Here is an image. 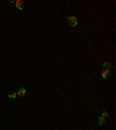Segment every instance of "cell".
Segmentation results:
<instances>
[{
	"instance_id": "1",
	"label": "cell",
	"mask_w": 116,
	"mask_h": 130,
	"mask_svg": "<svg viewBox=\"0 0 116 130\" xmlns=\"http://www.w3.org/2000/svg\"><path fill=\"white\" fill-rule=\"evenodd\" d=\"M67 22H69L70 27H76L78 25V19L76 16H69L67 18Z\"/></svg>"
},
{
	"instance_id": "2",
	"label": "cell",
	"mask_w": 116,
	"mask_h": 130,
	"mask_svg": "<svg viewBox=\"0 0 116 130\" xmlns=\"http://www.w3.org/2000/svg\"><path fill=\"white\" fill-rule=\"evenodd\" d=\"M14 5L16 6V8H18L19 11H23V2H22L21 0H16V1H14Z\"/></svg>"
},
{
	"instance_id": "3",
	"label": "cell",
	"mask_w": 116,
	"mask_h": 130,
	"mask_svg": "<svg viewBox=\"0 0 116 130\" xmlns=\"http://www.w3.org/2000/svg\"><path fill=\"white\" fill-rule=\"evenodd\" d=\"M26 93H27L26 88H25V87H21L19 91H18V93H16V94H18V97L22 98V97H25V95H26Z\"/></svg>"
},
{
	"instance_id": "4",
	"label": "cell",
	"mask_w": 116,
	"mask_h": 130,
	"mask_svg": "<svg viewBox=\"0 0 116 130\" xmlns=\"http://www.w3.org/2000/svg\"><path fill=\"white\" fill-rule=\"evenodd\" d=\"M109 74H110V72H109V70H103L102 71V73H101V77H102L103 79H107L108 77H109Z\"/></svg>"
},
{
	"instance_id": "5",
	"label": "cell",
	"mask_w": 116,
	"mask_h": 130,
	"mask_svg": "<svg viewBox=\"0 0 116 130\" xmlns=\"http://www.w3.org/2000/svg\"><path fill=\"white\" fill-rule=\"evenodd\" d=\"M104 123H106V117H103V116L97 117V124L99 125H103Z\"/></svg>"
},
{
	"instance_id": "6",
	"label": "cell",
	"mask_w": 116,
	"mask_h": 130,
	"mask_svg": "<svg viewBox=\"0 0 116 130\" xmlns=\"http://www.w3.org/2000/svg\"><path fill=\"white\" fill-rule=\"evenodd\" d=\"M102 66L104 67V69H106V70H109L110 67H111V64H110V63H108V62H104V63L102 64Z\"/></svg>"
},
{
	"instance_id": "7",
	"label": "cell",
	"mask_w": 116,
	"mask_h": 130,
	"mask_svg": "<svg viewBox=\"0 0 116 130\" xmlns=\"http://www.w3.org/2000/svg\"><path fill=\"white\" fill-rule=\"evenodd\" d=\"M16 95H18L16 93H12V94H8V98L9 99H14V98H16Z\"/></svg>"
},
{
	"instance_id": "8",
	"label": "cell",
	"mask_w": 116,
	"mask_h": 130,
	"mask_svg": "<svg viewBox=\"0 0 116 130\" xmlns=\"http://www.w3.org/2000/svg\"><path fill=\"white\" fill-rule=\"evenodd\" d=\"M101 116H103V117H107L108 116V113L104 110V111H102V114H101Z\"/></svg>"
}]
</instances>
